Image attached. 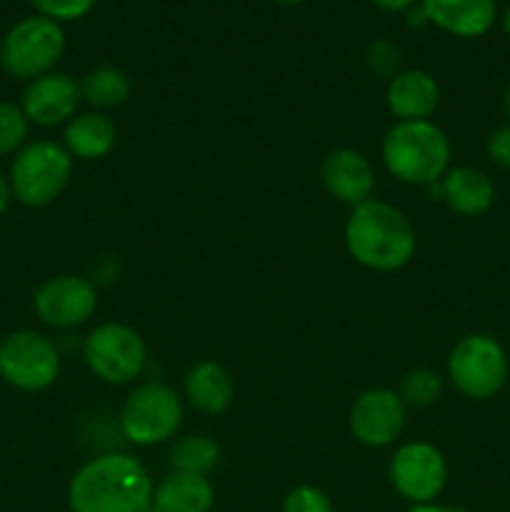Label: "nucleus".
<instances>
[{"mask_svg":"<svg viewBox=\"0 0 510 512\" xmlns=\"http://www.w3.org/2000/svg\"><path fill=\"white\" fill-rule=\"evenodd\" d=\"M153 480L128 453H103L83 465L68 485L70 512H145L153 503Z\"/></svg>","mask_w":510,"mask_h":512,"instance_id":"f257e3e1","label":"nucleus"},{"mask_svg":"<svg viewBox=\"0 0 510 512\" xmlns=\"http://www.w3.org/2000/svg\"><path fill=\"white\" fill-rule=\"evenodd\" d=\"M345 248L350 258L375 273H395L413 260L418 238L405 213L383 200L355 205L345 223Z\"/></svg>","mask_w":510,"mask_h":512,"instance_id":"f03ea898","label":"nucleus"},{"mask_svg":"<svg viewBox=\"0 0 510 512\" xmlns=\"http://www.w3.org/2000/svg\"><path fill=\"white\" fill-rule=\"evenodd\" d=\"M383 165L405 185H435L450 170V140L433 120L395 123L380 145Z\"/></svg>","mask_w":510,"mask_h":512,"instance_id":"7ed1b4c3","label":"nucleus"},{"mask_svg":"<svg viewBox=\"0 0 510 512\" xmlns=\"http://www.w3.org/2000/svg\"><path fill=\"white\" fill-rule=\"evenodd\" d=\"M73 175V155L55 140H30L18 153L8 170L13 200L25 208H45L55 203L68 188Z\"/></svg>","mask_w":510,"mask_h":512,"instance_id":"20e7f679","label":"nucleus"},{"mask_svg":"<svg viewBox=\"0 0 510 512\" xmlns=\"http://www.w3.org/2000/svg\"><path fill=\"white\" fill-rule=\"evenodd\" d=\"M65 53V30L45 15H28L10 25L0 40V68L15 80H35L53 73Z\"/></svg>","mask_w":510,"mask_h":512,"instance_id":"39448f33","label":"nucleus"},{"mask_svg":"<svg viewBox=\"0 0 510 512\" xmlns=\"http://www.w3.org/2000/svg\"><path fill=\"white\" fill-rule=\"evenodd\" d=\"M508 375V353L493 335H465L453 345L448 355V378L465 398H495L508 383Z\"/></svg>","mask_w":510,"mask_h":512,"instance_id":"423d86ee","label":"nucleus"},{"mask_svg":"<svg viewBox=\"0 0 510 512\" xmlns=\"http://www.w3.org/2000/svg\"><path fill=\"white\" fill-rule=\"evenodd\" d=\"M120 433L140 448L168 443L183 425V400L163 383H143L125 398L118 415Z\"/></svg>","mask_w":510,"mask_h":512,"instance_id":"0eeeda50","label":"nucleus"},{"mask_svg":"<svg viewBox=\"0 0 510 512\" xmlns=\"http://www.w3.org/2000/svg\"><path fill=\"white\" fill-rule=\"evenodd\" d=\"M58 345L38 330H13L0 340V378L20 393H43L58 380Z\"/></svg>","mask_w":510,"mask_h":512,"instance_id":"6e6552de","label":"nucleus"},{"mask_svg":"<svg viewBox=\"0 0 510 512\" xmlns=\"http://www.w3.org/2000/svg\"><path fill=\"white\" fill-rule=\"evenodd\" d=\"M83 360L90 373L108 385H128L148 365L143 335L125 323H103L90 330L83 343Z\"/></svg>","mask_w":510,"mask_h":512,"instance_id":"1a4fd4ad","label":"nucleus"},{"mask_svg":"<svg viewBox=\"0 0 510 512\" xmlns=\"http://www.w3.org/2000/svg\"><path fill=\"white\" fill-rule=\"evenodd\" d=\"M388 478L395 493L408 503H435L448 483V463L433 443L415 440L395 450L388 465Z\"/></svg>","mask_w":510,"mask_h":512,"instance_id":"9d476101","label":"nucleus"},{"mask_svg":"<svg viewBox=\"0 0 510 512\" xmlns=\"http://www.w3.org/2000/svg\"><path fill=\"white\" fill-rule=\"evenodd\" d=\"M98 308V290L83 275H55L33 293V313L50 328H78L88 323Z\"/></svg>","mask_w":510,"mask_h":512,"instance_id":"9b49d317","label":"nucleus"},{"mask_svg":"<svg viewBox=\"0 0 510 512\" xmlns=\"http://www.w3.org/2000/svg\"><path fill=\"white\" fill-rule=\"evenodd\" d=\"M408 420V408L398 390L370 388L350 405V435L365 448H388L400 438Z\"/></svg>","mask_w":510,"mask_h":512,"instance_id":"f8f14e48","label":"nucleus"},{"mask_svg":"<svg viewBox=\"0 0 510 512\" xmlns=\"http://www.w3.org/2000/svg\"><path fill=\"white\" fill-rule=\"evenodd\" d=\"M80 103H83V93H80L78 80L68 73L53 70L25 85L20 108L28 123L55 128V125H68L78 115Z\"/></svg>","mask_w":510,"mask_h":512,"instance_id":"ddd939ff","label":"nucleus"},{"mask_svg":"<svg viewBox=\"0 0 510 512\" xmlns=\"http://www.w3.org/2000/svg\"><path fill=\"white\" fill-rule=\"evenodd\" d=\"M323 185L333 198H338L340 203L355 205L365 203V200L373 198L375 190V173L370 160L365 158L360 150L353 148H338L330 150L323 160Z\"/></svg>","mask_w":510,"mask_h":512,"instance_id":"4468645a","label":"nucleus"},{"mask_svg":"<svg viewBox=\"0 0 510 512\" xmlns=\"http://www.w3.org/2000/svg\"><path fill=\"white\" fill-rule=\"evenodd\" d=\"M430 25L455 38H480L498 20L495 0H420Z\"/></svg>","mask_w":510,"mask_h":512,"instance_id":"2eb2a0df","label":"nucleus"},{"mask_svg":"<svg viewBox=\"0 0 510 512\" xmlns=\"http://www.w3.org/2000/svg\"><path fill=\"white\" fill-rule=\"evenodd\" d=\"M385 103L398 123L410 120H430L440 103V88L430 73L420 68L400 70L390 78L385 90Z\"/></svg>","mask_w":510,"mask_h":512,"instance_id":"dca6fc26","label":"nucleus"},{"mask_svg":"<svg viewBox=\"0 0 510 512\" xmlns=\"http://www.w3.org/2000/svg\"><path fill=\"white\" fill-rule=\"evenodd\" d=\"M440 198L445 200L453 213L475 218L493 208L495 203V183L485 170L475 165H455L443 180L438 183Z\"/></svg>","mask_w":510,"mask_h":512,"instance_id":"f3484780","label":"nucleus"},{"mask_svg":"<svg viewBox=\"0 0 510 512\" xmlns=\"http://www.w3.org/2000/svg\"><path fill=\"white\" fill-rule=\"evenodd\" d=\"M185 398L198 413L223 415L235 400L233 378L215 360H200L185 375Z\"/></svg>","mask_w":510,"mask_h":512,"instance_id":"a211bd4d","label":"nucleus"},{"mask_svg":"<svg viewBox=\"0 0 510 512\" xmlns=\"http://www.w3.org/2000/svg\"><path fill=\"white\" fill-rule=\"evenodd\" d=\"M118 143V128L103 113H78L63 130V145L73 158L100 160L113 153Z\"/></svg>","mask_w":510,"mask_h":512,"instance_id":"6ab92c4d","label":"nucleus"},{"mask_svg":"<svg viewBox=\"0 0 510 512\" xmlns=\"http://www.w3.org/2000/svg\"><path fill=\"white\" fill-rule=\"evenodd\" d=\"M215 490L205 475L170 473L153 493V508L158 512H210Z\"/></svg>","mask_w":510,"mask_h":512,"instance_id":"aec40b11","label":"nucleus"},{"mask_svg":"<svg viewBox=\"0 0 510 512\" xmlns=\"http://www.w3.org/2000/svg\"><path fill=\"white\" fill-rule=\"evenodd\" d=\"M130 75L125 70L115 68V65H100V68L90 70L83 80H80V93L90 108L98 110H113L120 108L125 100L130 98Z\"/></svg>","mask_w":510,"mask_h":512,"instance_id":"412c9836","label":"nucleus"},{"mask_svg":"<svg viewBox=\"0 0 510 512\" xmlns=\"http://www.w3.org/2000/svg\"><path fill=\"white\" fill-rule=\"evenodd\" d=\"M220 463V445L210 435H185L170 450L173 473L205 475L208 478Z\"/></svg>","mask_w":510,"mask_h":512,"instance_id":"4be33fe9","label":"nucleus"},{"mask_svg":"<svg viewBox=\"0 0 510 512\" xmlns=\"http://www.w3.org/2000/svg\"><path fill=\"white\" fill-rule=\"evenodd\" d=\"M443 393V378L430 368L408 370L400 380L398 395L405 408H428Z\"/></svg>","mask_w":510,"mask_h":512,"instance_id":"5701e85b","label":"nucleus"},{"mask_svg":"<svg viewBox=\"0 0 510 512\" xmlns=\"http://www.w3.org/2000/svg\"><path fill=\"white\" fill-rule=\"evenodd\" d=\"M30 123L23 108L10 100H0V158L15 155L28 143Z\"/></svg>","mask_w":510,"mask_h":512,"instance_id":"b1692460","label":"nucleus"},{"mask_svg":"<svg viewBox=\"0 0 510 512\" xmlns=\"http://www.w3.org/2000/svg\"><path fill=\"white\" fill-rule=\"evenodd\" d=\"M283 512H333V503L315 485H298L285 495Z\"/></svg>","mask_w":510,"mask_h":512,"instance_id":"393cba45","label":"nucleus"},{"mask_svg":"<svg viewBox=\"0 0 510 512\" xmlns=\"http://www.w3.org/2000/svg\"><path fill=\"white\" fill-rule=\"evenodd\" d=\"M38 15L55 20V23H68L78 20L93 10L95 0H30Z\"/></svg>","mask_w":510,"mask_h":512,"instance_id":"a878e982","label":"nucleus"},{"mask_svg":"<svg viewBox=\"0 0 510 512\" xmlns=\"http://www.w3.org/2000/svg\"><path fill=\"white\" fill-rule=\"evenodd\" d=\"M485 153L493 160L498 168L510 170V125L493 130L488 135V143H485Z\"/></svg>","mask_w":510,"mask_h":512,"instance_id":"bb28decb","label":"nucleus"},{"mask_svg":"<svg viewBox=\"0 0 510 512\" xmlns=\"http://www.w3.org/2000/svg\"><path fill=\"white\" fill-rule=\"evenodd\" d=\"M368 58H370V65H373V70H378V73H390V70L398 68L400 63L398 48H395L393 43H385V40L370 45Z\"/></svg>","mask_w":510,"mask_h":512,"instance_id":"cd10ccee","label":"nucleus"},{"mask_svg":"<svg viewBox=\"0 0 510 512\" xmlns=\"http://www.w3.org/2000/svg\"><path fill=\"white\" fill-rule=\"evenodd\" d=\"M370 3H373L375 8L385 10V13H405V10H410L413 5H418L420 0H370Z\"/></svg>","mask_w":510,"mask_h":512,"instance_id":"c85d7f7f","label":"nucleus"},{"mask_svg":"<svg viewBox=\"0 0 510 512\" xmlns=\"http://www.w3.org/2000/svg\"><path fill=\"white\" fill-rule=\"evenodd\" d=\"M10 200H13V190H10L8 175L0 170V215L10 208Z\"/></svg>","mask_w":510,"mask_h":512,"instance_id":"c756f323","label":"nucleus"},{"mask_svg":"<svg viewBox=\"0 0 510 512\" xmlns=\"http://www.w3.org/2000/svg\"><path fill=\"white\" fill-rule=\"evenodd\" d=\"M408 512H470L465 508H455V505H438V503H425V505H413Z\"/></svg>","mask_w":510,"mask_h":512,"instance_id":"7c9ffc66","label":"nucleus"},{"mask_svg":"<svg viewBox=\"0 0 510 512\" xmlns=\"http://www.w3.org/2000/svg\"><path fill=\"white\" fill-rule=\"evenodd\" d=\"M405 18H408V25H415V28H423V25H428V18H425L420 3L413 5L410 10H405Z\"/></svg>","mask_w":510,"mask_h":512,"instance_id":"2f4dec72","label":"nucleus"},{"mask_svg":"<svg viewBox=\"0 0 510 512\" xmlns=\"http://www.w3.org/2000/svg\"><path fill=\"white\" fill-rule=\"evenodd\" d=\"M500 28H503V33L510 38V5L503 10V15H500Z\"/></svg>","mask_w":510,"mask_h":512,"instance_id":"473e14b6","label":"nucleus"},{"mask_svg":"<svg viewBox=\"0 0 510 512\" xmlns=\"http://www.w3.org/2000/svg\"><path fill=\"white\" fill-rule=\"evenodd\" d=\"M503 110H505V115H508V118H510V83L505 85V93H503Z\"/></svg>","mask_w":510,"mask_h":512,"instance_id":"72a5a7b5","label":"nucleus"},{"mask_svg":"<svg viewBox=\"0 0 510 512\" xmlns=\"http://www.w3.org/2000/svg\"><path fill=\"white\" fill-rule=\"evenodd\" d=\"M273 3H280V5H300V3H305V0H273Z\"/></svg>","mask_w":510,"mask_h":512,"instance_id":"f704fd0d","label":"nucleus"}]
</instances>
